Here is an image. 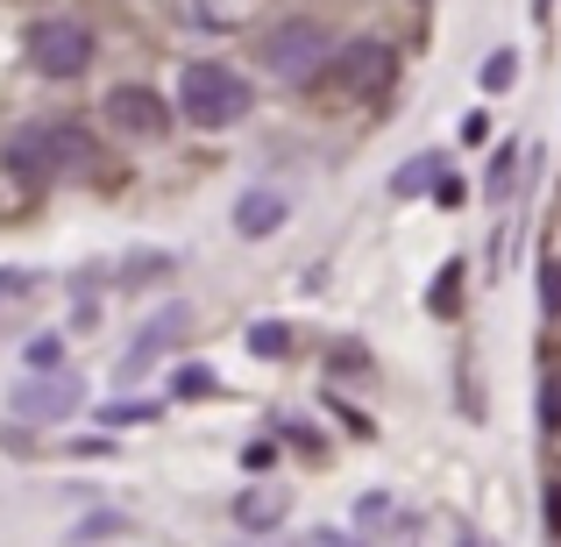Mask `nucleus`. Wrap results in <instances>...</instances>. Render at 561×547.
<instances>
[{"label":"nucleus","mask_w":561,"mask_h":547,"mask_svg":"<svg viewBox=\"0 0 561 547\" xmlns=\"http://www.w3.org/2000/svg\"><path fill=\"white\" fill-rule=\"evenodd\" d=\"M455 547H491V540H483V534H462V540H455Z\"/></svg>","instance_id":"26"},{"label":"nucleus","mask_w":561,"mask_h":547,"mask_svg":"<svg viewBox=\"0 0 561 547\" xmlns=\"http://www.w3.org/2000/svg\"><path fill=\"white\" fill-rule=\"evenodd\" d=\"M540 306H548V320H561V257L540 263Z\"/></svg>","instance_id":"19"},{"label":"nucleus","mask_w":561,"mask_h":547,"mask_svg":"<svg viewBox=\"0 0 561 547\" xmlns=\"http://www.w3.org/2000/svg\"><path fill=\"white\" fill-rule=\"evenodd\" d=\"M122 526H128L122 512H93V520H85L79 534H71V547H85V540H100V534H122Z\"/></svg>","instance_id":"22"},{"label":"nucleus","mask_w":561,"mask_h":547,"mask_svg":"<svg viewBox=\"0 0 561 547\" xmlns=\"http://www.w3.org/2000/svg\"><path fill=\"white\" fill-rule=\"evenodd\" d=\"M285 505L291 498L277 491V483H249V491H234V526H242V534H271V526L285 520Z\"/></svg>","instance_id":"10"},{"label":"nucleus","mask_w":561,"mask_h":547,"mask_svg":"<svg viewBox=\"0 0 561 547\" xmlns=\"http://www.w3.org/2000/svg\"><path fill=\"white\" fill-rule=\"evenodd\" d=\"M57 356H65V342H57V334H43V342H28V363H36V369H57Z\"/></svg>","instance_id":"23"},{"label":"nucleus","mask_w":561,"mask_h":547,"mask_svg":"<svg viewBox=\"0 0 561 547\" xmlns=\"http://www.w3.org/2000/svg\"><path fill=\"white\" fill-rule=\"evenodd\" d=\"M548 526L561 534V483H548Z\"/></svg>","instance_id":"25"},{"label":"nucleus","mask_w":561,"mask_h":547,"mask_svg":"<svg viewBox=\"0 0 561 547\" xmlns=\"http://www.w3.org/2000/svg\"><path fill=\"white\" fill-rule=\"evenodd\" d=\"M320 93H348V100H383L398 86V43L383 36H348L342 50L328 57V71H320Z\"/></svg>","instance_id":"3"},{"label":"nucleus","mask_w":561,"mask_h":547,"mask_svg":"<svg viewBox=\"0 0 561 547\" xmlns=\"http://www.w3.org/2000/svg\"><path fill=\"white\" fill-rule=\"evenodd\" d=\"M440 171H448V164H440V150H426V157H412V164L391 171V192H398V200H412V192H434Z\"/></svg>","instance_id":"11"},{"label":"nucleus","mask_w":561,"mask_h":547,"mask_svg":"<svg viewBox=\"0 0 561 547\" xmlns=\"http://www.w3.org/2000/svg\"><path fill=\"white\" fill-rule=\"evenodd\" d=\"M22 50H28V65H36L43 79H79V71L93 65V29L50 14V22H28Z\"/></svg>","instance_id":"4"},{"label":"nucleus","mask_w":561,"mask_h":547,"mask_svg":"<svg viewBox=\"0 0 561 547\" xmlns=\"http://www.w3.org/2000/svg\"><path fill=\"white\" fill-rule=\"evenodd\" d=\"M306 547H363V540H348V534H334V526H320V534H306Z\"/></svg>","instance_id":"24"},{"label":"nucleus","mask_w":561,"mask_h":547,"mask_svg":"<svg viewBox=\"0 0 561 547\" xmlns=\"http://www.w3.org/2000/svg\"><path fill=\"white\" fill-rule=\"evenodd\" d=\"M142 420H157V406H122V398L100 406V426H142Z\"/></svg>","instance_id":"20"},{"label":"nucleus","mask_w":561,"mask_h":547,"mask_svg":"<svg viewBox=\"0 0 561 547\" xmlns=\"http://www.w3.org/2000/svg\"><path fill=\"white\" fill-rule=\"evenodd\" d=\"M171 391H179V398H214L220 384H214V369H206V363H185L179 377H171Z\"/></svg>","instance_id":"14"},{"label":"nucleus","mask_w":561,"mask_h":547,"mask_svg":"<svg viewBox=\"0 0 561 547\" xmlns=\"http://www.w3.org/2000/svg\"><path fill=\"white\" fill-rule=\"evenodd\" d=\"M328 29H313V22H285V29H271L263 36V65L277 71V79H291V86H313L320 71H328Z\"/></svg>","instance_id":"5"},{"label":"nucleus","mask_w":561,"mask_h":547,"mask_svg":"<svg viewBox=\"0 0 561 547\" xmlns=\"http://www.w3.org/2000/svg\"><path fill=\"white\" fill-rule=\"evenodd\" d=\"M179 114L192 128H234L249 114V79L234 65H214V57H192L179 71Z\"/></svg>","instance_id":"2"},{"label":"nucleus","mask_w":561,"mask_h":547,"mask_svg":"<svg viewBox=\"0 0 561 547\" xmlns=\"http://www.w3.org/2000/svg\"><path fill=\"white\" fill-rule=\"evenodd\" d=\"M462 292H469V277H462V257H455V263H448V271H440V277H434V292H426V306H434V314H440V320H448V314H455V306H462Z\"/></svg>","instance_id":"12"},{"label":"nucleus","mask_w":561,"mask_h":547,"mask_svg":"<svg viewBox=\"0 0 561 547\" xmlns=\"http://www.w3.org/2000/svg\"><path fill=\"white\" fill-rule=\"evenodd\" d=\"M512 179H519V143H505V150L491 157V200H505Z\"/></svg>","instance_id":"17"},{"label":"nucleus","mask_w":561,"mask_h":547,"mask_svg":"<svg viewBox=\"0 0 561 547\" xmlns=\"http://www.w3.org/2000/svg\"><path fill=\"white\" fill-rule=\"evenodd\" d=\"M179 257H164V249H150V257H128V271H114L122 285H150V277H164Z\"/></svg>","instance_id":"13"},{"label":"nucleus","mask_w":561,"mask_h":547,"mask_svg":"<svg viewBox=\"0 0 561 547\" xmlns=\"http://www.w3.org/2000/svg\"><path fill=\"white\" fill-rule=\"evenodd\" d=\"M0 164H8L22 185L79 179V171H93V128H85V122H28V128L8 136Z\"/></svg>","instance_id":"1"},{"label":"nucleus","mask_w":561,"mask_h":547,"mask_svg":"<svg viewBox=\"0 0 561 547\" xmlns=\"http://www.w3.org/2000/svg\"><path fill=\"white\" fill-rule=\"evenodd\" d=\"M540 426H548V434H561V363L540 377Z\"/></svg>","instance_id":"15"},{"label":"nucleus","mask_w":561,"mask_h":547,"mask_svg":"<svg viewBox=\"0 0 561 547\" xmlns=\"http://www.w3.org/2000/svg\"><path fill=\"white\" fill-rule=\"evenodd\" d=\"M100 114H107V128L128 136V143L171 136V107H164V93H150V86H114V93L100 100Z\"/></svg>","instance_id":"6"},{"label":"nucleus","mask_w":561,"mask_h":547,"mask_svg":"<svg viewBox=\"0 0 561 547\" xmlns=\"http://www.w3.org/2000/svg\"><path fill=\"white\" fill-rule=\"evenodd\" d=\"M79 406H85L79 377H50V369H43V377H22L8 391V412H14V420H71Z\"/></svg>","instance_id":"7"},{"label":"nucleus","mask_w":561,"mask_h":547,"mask_svg":"<svg viewBox=\"0 0 561 547\" xmlns=\"http://www.w3.org/2000/svg\"><path fill=\"white\" fill-rule=\"evenodd\" d=\"M512 79H519V57H512V50H497L491 65H483V93H505Z\"/></svg>","instance_id":"18"},{"label":"nucleus","mask_w":561,"mask_h":547,"mask_svg":"<svg viewBox=\"0 0 561 547\" xmlns=\"http://www.w3.org/2000/svg\"><path fill=\"white\" fill-rule=\"evenodd\" d=\"M249 349H256V356H291V328L263 320V328H249Z\"/></svg>","instance_id":"16"},{"label":"nucleus","mask_w":561,"mask_h":547,"mask_svg":"<svg viewBox=\"0 0 561 547\" xmlns=\"http://www.w3.org/2000/svg\"><path fill=\"white\" fill-rule=\"evenodd\" d=\"M28 292H36V277H28V271H0V320H8V306L28 299Z\"/></svg>","instance_id":"21"},{"label":"nucleus","mask_w":561,"mask_h":547,"mask_svg":"<svg viewBox=\"0 0 561 547\" xmlns=\"http://www.w3.org/2000/svg\"><path fill=\"white\" fill-rule=\"evenodd\" d=\"M291 220V192H277V185H249L242 200H234V235L242 242H263V235H277Z\"/></svg>","instance_id":"9"},{"label":"nucleus","mask_w":561,"mask_h":547,"mask_svg":"<svg viewBox=\"0 0 561 547\" xmlns=\"http://www.w3.org/2000/svg\"><path fill=\"white\" fill-rule=\"evenodd\" d=\"M185 328H192V314H185V306H157V314L142 320V334L122 349V377H142L150 363H164L171 349H179V334H185Z\"/></svg>","instance_id":"8"}]
</instances>
